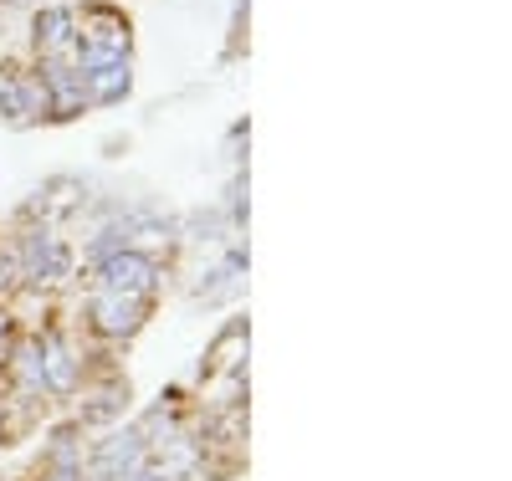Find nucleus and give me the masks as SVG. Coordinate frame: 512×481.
<instances>
[{"label": "nucleus", "instance_id": "nucleus-8", "mask_svg": "<svg viewBox=\"0 0 512 481\" xmlns=\"http://www.w3.org/2000/svg\"><path fill=\"white\" fill-rule=\"evenodd\" d=\"M11 287H21V261L0 256V292H11Z\"/></svg>", "mask_w": 512, "mask_h": 481}, {"label": "nucleus", "instance_id": "nucleus-9", "mask_svg": "<svg viewBox=\"0 0 512 481\" xmlns=\"http://www.w3.org/2000/svg\"><path fill=\"white\" fill-rule=\"evenodd\" d=\"M6 359H11V313L0 308V364H6Z\"/></svg>", "mask_w": 512, "mask_h": 481}, {"label": "nucleus", "instance_id": "nucleus-1", "mask_svg": "<svg viewBox=\"0 0 512 481\" xmlns=\"http://www.w3.org/2000/svg\"><path fill=\"white\" fill-rule=\"evenodd\" d=\"M159 261L149 256V251H139V246H118V251H108L103 261H98V287H108V292H128V297H154L159 292Z\"/></svg>", "mask_w": 512, "mask_h": 481}, {"label": "nucleus", "instance_id": "nucleus-3", "mask_svg": "<svg viewBox=\"0 0 512 481\" xmlns=\"http://www.w3.org/2000/svg\"><path fill=\"white\" fill-rule=\"evenodd\" d=\"M88 318H93V328H98L103 338H134V333L144 328V318H149V302H144V297H128V292L98 287V292L88 297Z\"/></svg>", "mask_w": 512, "mask_h": 481}, {"label": "nucleus", "instance_id": "nucleus-6", "mask_svg": "<svg viewBox=\"0 0 512 481\" xmlns=\"http://www.w3.org/2000/svg\"><path fill=\"white\" fill-rule=\"evenodd\" d=\"M36 47L47 52V62H72L77 57V11L57 6V11H41L36 16Z\"/></svg>", "mask_w": 512, "mask_h": 481}, {"label": "nucleus", "instance_id": "nucleus-2", "mask_svg": "<svg viewBox=\"0 0 512 481\" xmlns=\"http://www.w3.org/2000/svg\"><path fill=\"white\" fill-rule=\"evenodd\" d=\"M144 466H149V446H144L139 425L113 430L108 441H98L93 456H88V476L93 481H128V476L144 471Z\"/></svg>", "mask_w": 512, "mask_h": 481}, {"label": "nucleus", "instance_id": "nucleus-7", "mask_svg": "<svg viewBox=\"0 0 512 481\" xmlns=\"http://www.w3.org/2000/svg\"><path fill=\"white\" fill-rule=\"evenodd\" d=\"M0 113H6V123H31L36 113H47V93H41V82L31 77H16L0 87Z\"/></svg>", "mask_w": 512, "mask_h": 481}, {"label": "nucleus", "instance_id": "nucleus-5", "mask_svg": "<svg viewBox=\"0 0 512 481\" xmlns=\"http://www.w3.org/2000/svg\"><path fill=\"white\" fill-rule=\"evenodd\" d=\"M36 359H41V384H47V395H77L82 359H77V348L57 328L36 333Z\"/></svg>", "mask_w": 512, "mask_h": 481}, {"label": "nucleus", "instance_id": "nucleus-4", "mask_svg": "<svg viewBox=\"0 0 512 481\" xmlns=\"http://www.w3.org/2000/svg\"><path fill=\"white\" fill-rule=\"evenodd\" d=\"M16 261H21V282H36V287H52L72 272V251L52 231H31L26 246L16 251Z\"/></svg>", "mask_w": 512, "mask_h": 481}, {"label": "nucleus", "instance_id": "nucleus-10", "mask_svg": "<svg viewBox=\"0 0 512 481\" xmlns=\"http://www.w3.org/2000/svg\"><path fill=\"white\" fill-rule=\"evenodd\" d=\"M128 481H169V476H164V471H159V466H154V461H149V466H144V471H134V476H128Z\"/></svg>", "mask_w": 512, "mask_h": 481}]
</instances>
